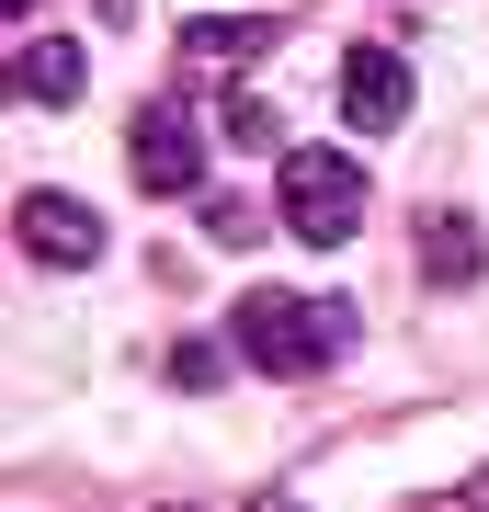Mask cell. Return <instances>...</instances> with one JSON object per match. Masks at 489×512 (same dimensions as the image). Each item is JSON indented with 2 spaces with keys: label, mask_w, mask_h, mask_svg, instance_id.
Listing matches in <instances>:
<instances>
[{
  "label": "cell",
  "mask_w": 489,
  "mask_h": 512,
  "mask_svg": "<svg viewBox=\"0 0 489 512\" xmlns=\"http://www.w3.org/2000/svg\"><path fill=\"white\" fill-rule=\"evenodd\" d=\"M205 239H217V251H251V239H262V217H251L239 194H205Z\"/></svg>",
  "instance_id": "9"
},
{
  "label": "cell",
  "mask_w": 489,
  "mask_h": 512,
  "mask_svg": "<svg viewBox=\"0 0 489 512\" xmlns=\"http://www.w3.org/2000/svg\"><path fill=\"white\" fill-rule=\"evenodd\" d=\"M239 353L262 376H319L353 353V308L342 296H296V285H251L239 296Z\"/></svg>",
  "instance_id": "1"
},
{
  "label": "cell",
  "mask_w": 489,
  "mask_h": 512,
  "mask_svg": "<svg viewBox=\"0 0 489 512\" xmlns=\"http://www.w3.org/2000/svg\"><path fill=\"white\" fill-rule=\"evenodd\" d=\"M12 228H23V251H35V262H57V274L103 262V217H91L80 194H23V205H12Z\"/></svg>",
  "instance_id": "5"
},
{
  "label": "cell",
  "mask_w": 489,
  "mask_h": 512,
  "mask_svg": "<svg viewBox=\"0 0 489 512\" xmlns=\"http://www.w3.org/2000/svg\"><path fill=\"white\" fill-rule=\"evenodd\" d=\"M273 35H285L273 12H194V23H182V57H205V69H251V57H273Z\"/></svg>",
  "instance_id": "6"
},
{
  "label": "cell",
  "mask_w": 489,
  "mask_h": 512,
  "mask_svg": "<svg viewBox=\"0 0 489 512\" xmlns=\"http://www.w3.org/2000/svg\"><path fill=\"white\" fill-rule=\"evenodd\" d=\"M12 12H35V0H12Z\"/></svg>",
  "instance_id": "13"
},
{
  "label": "cell",
  "mask_w": 489,
  "mask_h": 512,
  "mask_svg": "<svg viewBox=\"0 0 489 512\" xmlns=\"http://www.w3.org/2000/svg\"><path fill=\"white\" fill-rule=\"evenodd\" d=\"M433 512H489V467H478V478H467V490H444V501H433Z\"/></svg>",
  "instance_id": "11"
},
{
  "label": "cell",
  "mask_w": 489,
  "mask_h": 512,
  "mask_svg": "<svg viewBox=\"0 0 489 512\" xmlns=\"http://www.w3.org/2000/svg\"><path fill=\"white\" fill-rule=\"evenodd\" d=\"M126 160H137V194H194V183H205V137H194L182 103H148V114H137Z\"/></svg>",
  "instance_id": "3"
},
{
  "label": "cell",
  "mask_w": 489,
  "mask_h": 512,
  "mask_svg": "<svg viewBox=\"0 0 489 512\" xmlns=\"http://www.w3.org/2000/svg\"><path fill=\"white\" fill-rule=\"evenodd\" d=\"M262 512H308V501H262Z\"/></svg>",
  "instance_id": "12"
},
{
  "label": "cell",
  "mask_w": 489,
  "mask_h": 512,
  "mask_svg": "<svg viewBox=\"0 0 489 512\" xmlns=\"http://www.w3.org/2000/svg\"><path fill=\"white\" fill-rule=\"evenodd\" d=\"M342 114H353V137L410 126V57H399V46H353V57H342Z\"/></svg>",
  "instance_id": "4"
},
{
  "label": "cell",
  "mask_w": 489,
  "mask_h": 512,
  "mask_svg": "<svg viewBox=\"0 0 489 512\" xmlns=\"http://www.w3.org/2000/svg\"><path fill=\"white\" fill-rule=\"evenodd\" d=\"M12 92H23V103H80V46L35 35V46L12 57Z\"/></svg>",
  "instance_id": "7"
},
{
  "label": "cell",
  "mask_w": 489,
  "mask_h": 512,
  "mask_svg": "<svg viewBox=\"0 0 489 512\" xmlns=\"http://www.w3.org/2000/svg\"><path fill=\"white\" fill-rule=\"evenodd\" d=\"M228 148H273V103H228Z\"/></svg>",
  "instance_id": "10"
},
{
  "label": "cell",
  "mask_w": 489,
  "mask_h": 512,
  "mask_svg": "<svg viewBox=\"0 0 489 512\" xmlns=\"http://www.w3.org/2000/svg\"><path fill=\"white\" fill-rule=\"evenodd\" d=\"M285 228L308 239V251L364 239V171L342 160V148H296V160H285Z\"/></svg>",
  "instance_id": "2"
},
{
  "label": "cell",
  "mask_w": 489,
  "mask_h": 512,
  "mask_svg": "<svg viewBox=\"0 0 489 512\" xmlns=\"http://www.w3.org/2000/svg\"><path fill=\"white\" fill-rule=\"evenodd\" d=\"M421 251H433V285H467V274H478V228H467V217H433Z\"/></svg>",
  "instance_id": "8"
}]
</instances>
